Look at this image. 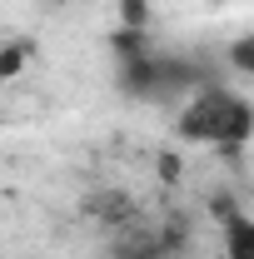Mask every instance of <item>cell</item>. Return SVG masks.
I'll return each instance as SVG.
<instances>
[{"mask_svg":"<svg viewBox=\"0 0 254 259\" xmlns=\"http://www.w3.org/2000/svg\"><path fill=\"white\" fill-rule=\"evenodd\" d=\"M175 130H180V140L204 145V150H234L254 135V100L239 90H224V85H204L199 95L185 100Z\"/></svg>","mask_w":254,"mask_h":259,"instance_id":"6da1fadb","label":"cell"},{"mask_svg":"<svg viewBox=\"0 0 254 259\" xmlns=\"http://www.w3.org/2000/svg\"><path fill=\"white\" fill-rule=\"evenodd\" d=\"M204 85V65L190 55H170V50H120V90L135 100H175V95H199Z\"/></svg>","mask_w":254,"mask_h":259,"instance_id":"7a4b0ae2","label":"cell"},{"mask_svg":"<svg viewBox=\"0 0 254 259\" xmlns=\"http://www.w3.org/2000/svg\"><path fill=\"white\" fill-rule=\"evenodd\" d=\"M220 259H254V214L244 209L220 214Z\"/></svg>","mask_w":254,"mask_h":259,"instance_id":"3957f363","label":"cell"},{"mask_svg":"<svg viewBox=\"0 0 254 259\" xmlns=\"http://www.w3.org/2000/svg\"><path fill=\"white\" fill-rule=\"evenodd\" d=\"M229 65H234L244 80H254V30H249V35H239V40L229 45Z\"/></svg>","mask_w":254,"mask_h":259,"instance_id":"277c9868","label":"cell"}]
</instances>
